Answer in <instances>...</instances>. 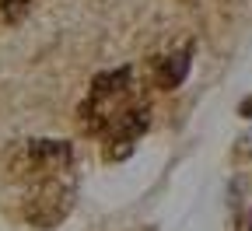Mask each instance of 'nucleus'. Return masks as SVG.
<instances>
[{
    "label": "nucleus",
    "mask_w": 252,
    "mask_h": 231,
    "mask_svg": "<svg viewBox=\"0 0 252 231\" xmlns=\"http://www.w3.org/2000/svg\"><path fill=\"white\" fill-rule=\"evenodd\" d=\"M77 119L84 133L105 144V158H126L151 123V105L140 77L130 67L94 77L77 109Z\"/></svg>",
    "instance_id": "f257e3e1"
},
{
    "label": "nucleus",
    "mask_w": 252,
    "mask_h": 231,
    "mask_svg": "<svg viewBox=\"0 0 252 231\" xmlns=\"http://www.w3.org/2000/svg\"><path fill=\"white\" fill-rule=\"evenodd\" d=\"M70 168H74V151L67 140H18L4 154V172L21 189L74 179Z\"/></svg>",
    "instance_id": "f03ea898"
},
{
    "label": "nucleus",
    "mask_w": 252,
    "mask_h": 231,
    "mask_svg": "<svg viewBox=\"0 0 252 231\" xmlns=\"http://www.w3.org/2000/svg\"><path fill=\"white\" fill-rule=\"evenodd\" d=\"M74 203V179H60V182H42V186H32L25 189V200H21V214L25 221H32L35 228H53L67 217Z\"/></svg>",
    "instance_id": "7ed1b4c3"
},
{
    "label": "nucleus",
    "mask_w": 252,
    "mask_h": 231,
    "mask_svg": "<svg viewBox=\"0 0 252 231\" xmlns=\"http://www.w3.org/2000/svg\"><path fill=\"white\" fill-rule=\"evenodd\" d=\"M186 70H189V53H172L165 60H158V88H165V91L179 88Z\"/></svg>",
    "instance_id": "20e7f679"
},
{
    "label": "nucleus",
    "mask_w": 252,
    "mask_h": 231,
    "mask_svg": "<svg viewBox=\"0 0 252 231\" xmlns=\"http://www.w3.org/2000/svg\"><path fill=\"white\" fill-rule=\"evenodd\" d=\"M28 7H32V0H0V14H4L7 21H18Z\"/></svg>",
    "instance_id": "39448f33"
}]
</instances>
